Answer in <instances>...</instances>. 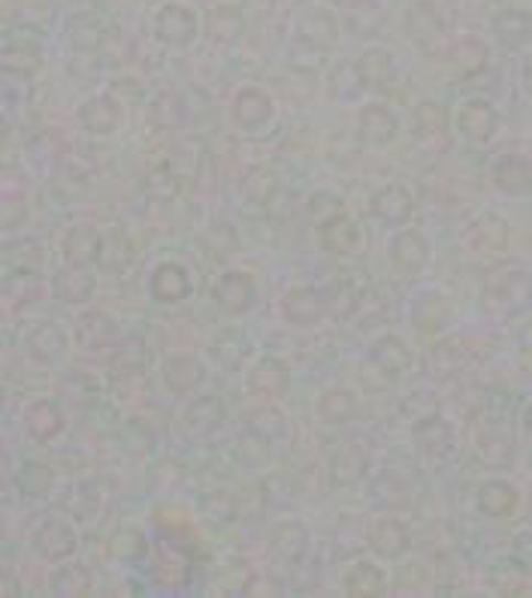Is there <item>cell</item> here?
<instances>
[{"label": "cell", "mask_w": 532, "mask_h": 598, "mask_svg": "<svg viewBox=\"0 0 532 598\" xmlns=\"http://www.w3.org/2000/svg\"><path fill=\"white\" fill-rule=\"evenodd\" d=\"M369 363L376 366L381 376L397 381V378L409 376L414 369V348L397 333H384L369 345Z\"/></svg>", "instance_id": "cell-10"}, {"label": "cell", "mask_w": 532, "mask_h": 598, "mask_svg": "<svg viewBox=\"0 0 532 598\" xmlns=\"http://www.w3.org/2000/svg\"><path fill=\"white\" fill-rule=\"evenodd\" d=\"M318 242L321 248L330 254V258L339 260H357L367 254L369 239L367 230L355 221V218H348V215H336L333 221L321 224L318 227Z\"/></svg>", "instance_id": "cell-3"}, {"label": "cell", "mask_w": 532, "mask_h": 598, "mask_svg": "<svg viewBox=\"0 0 532 598\" xmlns=\"http://www.w3.org/2000/svg\"><path fill=\"white\" fill-rule=\"evenodd\" d=\"M287 366L279 357H261L258 363L251 366L249 372V390L254 396L263 399H279L287 390Z\"/></svg>", "instance_id": "cell-28"}, {"label": "cell", "mask_w": 532, "mask_h": 598, "mask_svg": "<svg viewBox=\"0 0 532 598\" xmlns=\"http://www.w3.org/2000/svg\"><path fill=\"white\" fill-rule=\"evenodd\" d=\"M76 121L91 137H112L124 124V104L112 95H91L76 109Z\"/></svg>", "instance_id": "cell-7"}, {"label": "cell", "mask_w": 532, "mask_h": 598, "mask_svg": "<svg viewBox=\"0 0 532 598\" xmlns=\"http://www.w3.org/2000/svg\"><path fill=\"white\" fill-rule=\"evenodd\" d=\"M412 130L417 145H424L426 152H436V142L442 145V137H445V109L442 104H417L412 112Z\"/></svg>", "instance_id": "cell-29"}, {"label": "cell", "mask_w": 532, "mask_h": 598, "mask_svg": "<svg viewBox=\"0 0 532 598\" xmlns=\"http://www.w3.org/2000/svg\"><path fill=\"white\" fill-rule=\"evenodd\" d=\"M149 399H152V384H149L145 372L116 378V402L119 405H124V409H142V405H149Z\"/></svg>", "instance_id": "cell-38"}, {"label": "cell", "mask_w": 532, "mask_h": 598, "mask_svg": "<svg viewBox=\"0 0 532 598\" xmlns=\"http://www.w3.org/2000/svg\"><path fill=\"white\" fill-rule=\"evenodd\" d=\"M324 315H327L324 291H315V287H291V291L282 296V317L291 327H315Z\"/></svg>", "instance_id": "cell-19"}, {"label": "cell", "mask_w": 532, "mask_h": 598, "mask_svg": "<svg viewBox=\"0 0 532 598\" xmlns=\"http://www.w3.org/2000/svg\"><path fill=\"white\" fill-rule=\"evenodd\" d=\"M97 267L107 272V275H124L133 267V242L131 236L119 230V227H109L104 230V251Z\"/></svg>", "instance_id": "cell-30"}, {"label": "cell", "mask_w": 532, "mask_h": 598, "mask_svg": "<svg viewBox=\"0 0 532 598\" xmlns=\"http://www.w3.org/2000/svg\"><path fill=\"white\" fill-rule=\"evenodd\" d=\"M324 303H327V315L333 320H348L360 308V291L351 279H339L330 287H324Z\"/></svg>", "instance_id": "cell-35"}, {"label": "cell", "mask_w": 532, "mask_h": 598, "mask_svg": "<svg viewBox=\"0 0 532 598\" xmlns=\"http://www.w3.org/2000/svg\"><path fill=\"white\" fill-rule=\"evenodd\" d=\"M336 215H343V199L333 197V194H327V191H321V194H315V197L308 199V218L318 224H327L333 221Z\"/></svg>", "instance_id": "cell-42"}, {"label": "cell", "mask_w": 532, "mask_h": 598, "mask_svg": "<svg viewBox=\"0 0 532 598\" xmlns=\"http://www.w3.org/2000/svg\"><path fill=\"white\" fill-rule=\"evenodd\" d=\"M206 378H209V369L200 354L176 351L164 360V384L176 396H194L206 384Z\"/></svg>", "instance_id": "cell-9"}, {"label": "cell", "mask_w": 532, "mask_h": 598, "mask_svg": "<svg viewBox=\"0 0 532 598\" xmlns=\"http://www.w3.org/2000/svg\"><path fill=\"white\" fill-rule=\"evenodd\" d=\"M31 215V206H28V176L24 173H15V170H7L0 176V227L3 230H15L22 227Z\"/></svg>", "instance_id": "cell-17"}, {"label": "cell", "mask_w": 532, "mask_h": 598, "mask_svg": "<svg viewBox=\"0 0 532 598\" xmlns=\"http://www.w3.org/2000/svg\"><path fill=\"white\" fill-rule=\"evenodd\" d=\"M270 547L284 563H296L308 547V532L300 520H284L270 532Z\"/></svg>", "instance_id": "cell-33"}, {"label": "cell", "mask_w": 532, "mask_h": 598, "mask_svg": "<svg viewBox=\"0 0 532 598\" xmlns=\"http://www.w3.org/2000/svg\"><path fill=\"white\" fill-rule=\"evenodd\" d=\"M227 116H230V124L239 133L258 137V133H263L275 121V100L263 88H258V85H246V88H239L237 95L230 97Z\"/></svg>", "instance_id": "cell-1"}, {"label": "cell", "mask_w": 532, "mask_h": 598, "mask_svg": "<svg viewBox=\"0 0 532 598\" xmlns=\"http://www.w3.org/2000/svg\"><path fill=\"white\" fill-rule=\"evenodd\" d=\"M55 592L58 596H85L91 589V577L85 572L83 565H73V568H64L55 575Z\"/></svg>", "instance_id": "cell-41"}, {"label": "cell", "mask_w": 532, "mask_h": 598, "mask_svg": "<svg viewBox=\"0 0 532 598\" xmlns=\"http://www.w3.org/2000/svg\"><path fill=\"white\" fill-rule=\"evenodd\" d=\"M249 430H251V435L258 438V442H267V445H272V442H282V438H287L291 421H287V417H284L282 411L275 409V405H267V409L254 411V414H251Z\"/></svg>", "instance_id": "cell-36"}, {"label": "cell", "mask_w": 532, "mask_h": 598, "mask_svg": "<svg viewBox=\"0 0 532 598\" xmlns=\"http://www.w3.org/2000/svg\"><path fill=\"white\" fill-rule=\"evenodd\" d=\"M457 130L466 140H487V133L493 130V116L485 104H466L457 112Z\"/></svg>", "instance_id": "cell-37"}, {"label": "cell", "mask_w": 532, "mask_h": 598, "mask_svg": "<svg viewBox=\"0 0 532 598\" xmlns=\"http://www.w3.org/2000/svg\"><path fill=\"white\" fill-rule=\"evenodd\" d=\"M112 559L119 565H142L152 556V541L145 539V532L137 526H124L112 535Z\"/></svg>", "instance_id": "cell-32"}, {"label": "cell", "mask_w": 532, "mask_h": 598, "mask_svg": "<svg viewBox=\"0 0 532 598\" xmlns=\"http://www.w3.org/2000/svg\"><path fill=\"white\" fill-rule=\"evenodd\" d=\"M360 73H363L367 85L384 83V76L391 73V58H384V55H367V58L360 61Z\"/></svg>", "instance_id": "cell-43"}, {"label": "cell", "mask_w": 532, "mask_h": 598, "mask_svg": "<svg viewBox=\"0 0 532 598\" xmlns=\"http://www.w3.org/2000/svg\"><path fill=\"white\" fill-rule=\"evenodd\" d=\"M227 423V405L221 396H194L182 409V426L194 438H209Z\"/></svg>", "instance_id": "cell-15"}, {"label": "cell", "mask_w": 532, "mask_h": 598, "mask_svg": "<svg viewBox=\"0 0 532 598\" xmlns=\"http://www.w3.org/2000/svg\"><path fill=\"white\" fill-rule=\"evenodd\" d=\"M213 354L227 372H239V369L254 357V341H251V336H246L242 329L227 327L225 333L215 336Z\"/></svg>", "instance_id": "cell-27"}, {"label": "cell", "mask_w": 532, "mask_h": 598, "mask_svg": "<svg viewBox=\"0 0 532 598\" xmlns=\"http://www.w3.org/2000/svg\"><path fill=\"white\" fill-rule=\"evenodd\" d=\"M48 291L64 305H85L95 300L97 284L83 267H70V263H67V267H61V270L52 275Z\"/></svg>", "instance_id": "cell-23"}, {"label": "cell", "mask_w": 532, "mask_h": 598, "mask_svg": "<svg viewBox=\"0 0 532 598\" xmlns=\"http://www.w3.org/2000/svg\"><path fill=\"white\" fill-rule=\"evenodd\" d=\"M22 426L31 442L36 445H48L64 433V411L58 402L52 399H34L28 409L22 411Z\"/></svg>", "instance_id": "cell-16"}, {"label": "cell", "mask_w": 532, "mask_h": 598, "mask_svg": "<svg viewBox=\"0 0 532 598\" xmlns=\"http://www.w3.org/2000/svg\"><path fill=\"white\" fill-rule=\"evenodd\" d=\"M414 447L421 450V457L430 459V463H442L448 457L450 450V426L445 417L438 414H426L421 421L414 423L412 430Z\"/></svg>", "instance_id": "cell-25"}, {"label": "cell", "mask_w": 532, "mask_h": 598, "mask_svg": "<svg viewBox=\"0 0 532 598\" xmlns=\"http://www.w3.org/2000/svg\"><path fill=\"white\" fill-rule=\"evenodd\" d=\"M24 354L40 366L58 363L64 351H67V333L55 324V320H36L24 329L22 336Z\"/></svg>", "instance_id": "cell-12"}, {"label": "cell", "mask_w": 532, "mask_h": 598, "mask_svg": "<svg viewBox=\"0 0 532 598\" xmlns=\"http://www.w3.org/2000/svg\"><path fill=\"white\" fill-rule=\"evenodd\" d=\"M369 215L384 227H405L414 215V197L405 185H384L369 199Z\"/></svg>", "instance_id": "cell-14"}, {"label": "cell", "mask_w": 532, "mask_h": 598, "mask_svg": "<svg viewBox=\"0 0 532 598\" xmlns=\"http://www.w3.org/2000/svg\"><path fill=\"white\" fill-rule=\"evenodd\" d=\"M357 137L369 149H388L400 137V118L388 104H367L357 112Z\"/></svg>", "instance_id": "cell-8"}, {"label": "cell", "mask_w": 532, "mask_h": 598, "mask_svg": "<svg viewBox=\"0 0 532 598\" xmlns=\"http://www.w3.org/2000/svg\"><path fill=\"white\" fill-rule=\"evenodd\" d=\"M315 411H318V417L327 423V426H345V423L355 421L360 405H357V396L351 390L333 388L321 393Z\"/></svg>", "instance_id": "cell-31"}, {"label": "cell", "mask_w": 532, "mask_h": 598, "mask_svg": "<svg viewBox=\"0 0 532 598\" xmlns=\"http://www.w3.org/2000/svg\"><path fill=\"white\" fill-rule=\"evenodd\" d=\"M430 242L421 230H397L388 242V258L402 275H421L430 267Z\"/></svg>", "instance_id": "cell-11"}, {"label": "cell", "mask_w": 532, "mask_h": 598, "mask_svg": "<svg viewBox=\"0 0 532 598\" xmlns=\"http://www.w3.org/2000/svg\"><path fill=\"white\" fill-rule=\"evenodd\" d=\"M345 592L348 596H384L388 592V575L376 563H355L345 575Z\"/></svg>", "instance_id": "cell-34"}, {"label": "cell", "mask_w": 532, "mask_h": 598, "mask_svg": "<svg viewBox=\"0 0 532 598\" xmlns=\"http://www.w3.org/2000/svg\"><path fill=\"white\" fill-rule=\"evenodd\" d=\"M409 320L421 336H442V329L448 327L450 308L448 300L436 291H424L417 294L409 305Z\"/></svg>", "instance_id": "cell-20"}, {"label": "cell", "mask_w": 532, "mask_h": 598, "mask_svg": "<svg viewBox=\"0 0 532 598\" xmlns=\"http://www.w3.org/2000/svg\"><path fill=\"white\" fill-rule=\"evenodd\" d=\"M31 547L43 559V563H67L73 553L79 551V535L70 526V520H61V517H48L31 535Z\"/></svg>", "instance_id": "cell-4"}, {"label": "cell", "mask_w": 532, "mask_h": 598, "mask_svg": "<svg viewBox=\"0 0 532 598\" xmlns=\"http://www.w3.org/2000/svg\"><path fill=\"white\" fill-rule=\"evenodd\" d=\"M152 363H154L152 345L145 339H140V336H124V339H119V345L109 351V372L116 378L149 372Z\"/></svg>", "instance_id": "cell-22"}, {"label": "cell", "mask_w": 532, "mask_h": 598, "mask_svg": "<svg viewBox=\"0 0 532 598\" xmlns=\"http://www.w3.org/2000/svg\"><path fill=\"white\" fill-rule=\"evenodd\" d=\"M15 487H19V493H22V499H28V502H43V499L55 493L58 471L46 466V463L28 459V463H22L19 475H15Z\"/></svg>", "instance_id": "cell-26"}, {"label": "cell", "mask_w": 532, "mask_h": 598, "mask_svg": "<svg viewBox=\"0 0 532 598\" xmlns=\"http://www.w3.org/2000/svg\"><path fill=\"white\" fill-rule=\"evenodd\" d=\"M154 580L166 589H178L185 580H188V563L178 551H170L166 547L158 559V572H154Z\"/></svg>", "instance_id": "cell-39"}, {"label": "cell", "mask_w": 532, "mask_h": 598, "mask_svg": "<svg viewBox=\"0 0 532 598\" xmlns=\"http://www.w3.org/2000/svg\"><path fill=\"white\" fill-rule=\"evenodd\" d=\"M104 504H107V496H104V490L97 487V483H73L70 490L64 493V499H61V511L70 517L73 523H83V526H88V523H95L97 517L104 514Z\"/></svg>", "instance_id": "cell-24"}, {"label": "cell", "mask_w": 532, "mask_h": 598, "mask_svg": "<svg viewBox=\"0 0 532 598\" xmlns=\"http://www.w3.org/2000/svg\"><path fill=\"white\" fill-rule=\"evenodd\" d=\"M258 303V284L251 279V272L227 270L218 275L213 284V305L227 317L249 315Z\"/></svg>", "instance_id": "cell-2"}, {"label": "cell", "mask_w": 532, "mask_h": 598, "mask_svg": "<svg viewBox=\"0 0 532 598\" xmlns=\"http://www.w3.org/2000/svg\"><path fill=\"white\" fill-rule=\"evenodd\" d=\"M100 251H104V233L95 224H73L61 239V254H64V263H70V267H83V270L97 267Z\"/></svg>", "instance_id": "cell-13"}, {"label": "cell", "mask_w": 532, "mask_h": 598, "mask_svg": "<svg viewBox=\"0 0 532 598\" xmlns=\"http://www.w3.org/2000/svg\"><path fill=\"white\" fill-rule=\"evenodd\" d=\"M333 475L343 487H355L367 478V457H360L357 450H343L339 457L333 459Z\"/></svg>", "instance_id": "cell-40"}, {"label": "cell", "mask_w": 532, "mask_h": 598, "mask_svg": "<svg viewBox=\"0 0 532 598\" xmlns=\"http://www.w3.org/2000/svg\"><path fill=\"white\" fill-rule=\"evenodd\" d=\"M0 296H3L7 312H22V308H31V305H36L46 296V284H43L36 270L19 267V270H12L10 275H7Z\"/></svg>", "instance_id": "cell-21"}, {"label": "cell", "mask_w": 532, "mask_h": 598, "mask_svg": "<svg viewBox=\"0 0 532 598\" xmlns=\"http://www.w3.org/2000/svg\"><path fill=\"white\" fill-rule=\"evenodd\" d=\"M369 547L372 553L379 556V559H402L409 547H412V535H409V529L402 520L397 517H379V520H372V526H369Z\"/></svg>", "instance_id": "cell-18"}, {"label": "cell", "mask_w": 532, "mask_h": 598, "mask_svg": "<svg viewBox=\"0 0 532 598\" xmlns=\"http://www.w3.org/2000/svg\"><path fill=\"white\" fill-rule=\"evenodd\" d=\"M145 287H149V296L158 305H178L194 294V275L178 260H161L149 272V284Z\"/></svg>", "instance_id": "cell-5"}, {"label": "cell", "mask_w": 532, "mask_h": 598, "mask_svg": "<svg viewBox=\"0 0 532 598\" xmlns=\"http://www.w3.org/2000/svg\"><path fill=\"white\" fill-rule=\"evenodd\" d=\"M73 339H76V345L83 351L109 354L119 345L121 333L116 317L109 315V312H104V308H85L83 315L76 317V324H73Z\"/></svg>", "instance_id": "cell-6"}]
</instances>
